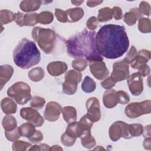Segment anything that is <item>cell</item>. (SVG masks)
<instances>
[{"mask_svg": "<svg viewBox=\"0 0 151 151\" xmlns=\"http://www.w3.org/2000/svg\"><path fill=\"white\" fill-rule=\"evenodd\" d=\"M95 45L99 54L106 58L116 59L122 57L129 46L124 27L115 24L101 27L96 34Z\"/></svg>", "mask_w": 151, "mask_h": 151, "instance_id": "1", "label": "cell"}, {"mask_svg": "<svg viewBox=\"0 0 151 151\" xmlns=\"http://www.w3.org/2000/svg\"><path fill=\"white\" fill-rule=\"evenodd\" d=\"M95 31L84 29L65 41L67 52L75 58H86L88 61L103 60L95 45Z\"/></svg>", "mask_w": 151, "mask_h": 151, "instance_id": "2", "label": "cell"}, {"mask_svg": "<svg viewBox=\"0 0 151 151\" xmlns=\"http://www.w3.org/2000/svg\"><path fill=\"white\" fill-rule=\"evenodd\" d=\"M40 60V52L36 44L26 38L22 39L13 51L14 62L22 69H28L37 65Z\"/></svg>", "mask_w": 151, "mask_h": 151, "instance_id": "3", "label": "cell"}, {"mask_svg": "<svg viewBox=\"0 0 151 151\" xmlns=\"http://www.w3.org/2000/svg\"><path fill=\"white\" fill-rule=\"evenodd\" d=\"M32 37L38 42L40 48L46 54H50L54 47L56 35L52 30L39 27L32 30Z\"/></svg>", "mask_w": 151, "mask_h": 151, "instance_id": "4", "label": "cell"}, {"mask_svg": "<svg viewBox=\"0 0 151 151\" xmlns=\"http://www.w3.org/2000/svg\"><path fill=\"white\" fill-rule=\"evenodd\" d=\"M7 94L21 105L26 104L31 99V88L27 83L22 81L17 82L9 87Z\"/></svg>", "mask_w": 151, "mask_h": 151, "instance_id": "5", "label": "cell"}, {"mask_svg": "<svg viewBox=\"0 0 151 151\" xmlns=\"http://www.w3.org/2000/svg\"><path fill=\"white\" fill-rule=\"evenodd\" d=\"M151 111V101L147 100L142 102H133L125 108L124 113L129 118L134 119L142 115L149 114Z\"/></svg>", "mask_w": 151, "mask_h": 151, "instance_id": "6", "label": "cell"}, {"mask_svg": "<svg viewBox=\"0 0 151 151\" xmlns=\"http://www.w3.org/2000/svg\"><path fill=\"white\" fill-rule=\"evenodd\" d=\"M109 134L110 139L116 142L121 137L129 139L131 136L129 133V124L122 121H117L113 123L109 128Z\"/></svg>", "mask_w": 151, "mask_h": 151, "instance_id": "7", "label": "cell"}, {"mask_svg": "<svg viewBox=\"0 0 151 151\" xmlns=\"http://www.w3.org/2000/svg\"><path fill=\"white\" fill-rule=\"evenodd\" d=\"M129 77V64L121 61L116 62L113 65V71L110 77L116 83L127 79Z\"/></svg>", "mask_w": 151, "mask_h": 151, "instance_id": "8", "label": "cell"}, {"mask_svg": "<svg viewBox=\"0 0 151 151\" xmlns=\"http://www.w3.org/2000/svg\"><path fill=\"white\" fill-rule=\"evenodd\" d=\"M20 116L22 119L36 127L41 126L44 122V119L38 111L30 107L22 108L20 110Z\"/></svg>", "mask_w": 151, "mask_h": 151, "instance_id": "9", "label": "cell"}, {"mask_svg": "<svg viewBox=\"0 0 151 151\" xmlns=\"http://www.w3.org/2000/svg\"><path fill=\"white\" fill-rule=\"evenodd\" d=\"M89 67L93 76L99 80H102L109 76V70L103 60L90 61Z\"/></svg>", "mask_w": 151, "mask_h": 151, "instance_id": "10", "label": "cell"}, {"mask_svg": "<svg viewBox=\"0 0 151 151\" xmlns=\"http://www.w3.org/2000/svg\"><path fill=\"white\" fill-rule=\"evenodd\" d=\"M87 113L86 114L93 123L98 122L101 118L100 103L99 100L94 97L89 98L86 101Z\"/></svg>", "mask_w": 151, "mask_h": 151, "instance_id": "11", "label": "cell"}, {"mask_svg": "<svg viewBox=\"0 0 151 151\" xmlns=\"http://www.w3.org/2000/svg\"><path fill=\"white\" fill-rule=\"evenodd\" d=\"M127 83L131 93L133 96H139L143 90V79L138 73H134L127 78Z\"/></svg>", "mask_w": 151, "mask_h": 151, "instance_id": "12", "label": "cell"}, {"mask_svg": "<svg viewBox=\"0 0 151 151\" xmlns=\"http://www.w3.org/2000/svg\"><path fill=\"white\" fill-rule=\"evenodd\" d=\"M61 112L62 108L60 104L55 101H50L46 105L44 117L49 122H55L58 119Z\"/></svg>", "mask_w": 151, "mask_h": 151, "instance_id": "13", "label": "cell"}, {"mask_svg": "<svg viewBox=\"0 0 151 151\" xmlns=\"http://www.w3.org/2000/svg\"><path fill=\"white\" fill-rule=\"evenodd\" d=\"M37 13L23 14L18 12L15 14V21L19 27L34 26L37 23Z\"/></svg>", "mask_w": 151, "mask_h": 151, "instance_id": "14", "label": "cell"}, {"mask_svg": "<svg viewBox=\"0 0 151 151\" xmlns=\"http://www.w3.org/2000/svg\"><path fill=\"white\" fill-rule=\"evenodd\" d=\"M150 52L149 50H141L137 52V54L133 60V61L130 63L132 68L134 69L139 70L143 67L147 65V63L150 59Z\"/></svg>", "mask_w": 151, "mask_h": 151, "instance_id": "15", "label": "cell"}, {"mask_svg": "<svg viewBox=\"0 0 151 151\" xmlns=\"http://www.w3.org/2000/svg\"><path fill=\"white\" fill-rule=\"evenodd\" d=\"M103 102L106 107L111 109L119 103L117 91L114 89L106 90L103 96Z\"/></svg>", "mask_w": 151, "mask_h": 151, "instance_id": "16", "label": "cell"}, {"mask_svg": "<svg viewBox=\"0 0 151 151\" xmlns=\"http://www.w3.org/2000/svg\"><path fill=\"white\" fill-rule=\"evenodd\" d=\"M47 69L52 76H58L66 71L67 65L63 61H52L48 64Z\"/></svg>", "mask_w": 151, "mask_h": 151, "instance_id": "17", "label": "cell"}, {"mask_svg": "<svg viewBox=\"0 0 151 151\" xmlns=\"http://www.w3.org/2000/svg\"><path fill=\"white\" fill-rule=\"evenodd\" d=\"M14 73V68L10 65H2L0 67V86L1 90L9 80Z\"/></svg>", "mask_w": 151, "mask_h": 151, "instance_id": "18", "label": "cell"}, {"mask_svg": "<svg viewBox=\"0 0 151 151\" xmlns=\"http://www.w3.org/2000/svg\"><path fill=\"white\" fill-rule=\"evenodd\" d=\"M142 14L140 12L139 8H133L124 15V21L127 25L131 26L134 25L137 19L142 18Z\"/></svg>", "mask_w": 151, "mask_h": 151, "instance_id": "19", "label": "cell"}, {"mask_svg": "<svg viewBox=\"0 0 151 151\" xmlns=\"http://www.w3.org/2000/svg\"><path fill=\"white\" fill-rule=\"evenodd\" d=\"M1 106L2 111L6 114L15 113L17 109V104L14 100L8 97L4 98L1 100Z\"/></svg>", "mask_w": 151, "mask_h": 151, "instance_id": "20", "label": "cell"}, {"mask_svg": "<svg viewBox=\"0 0 151 151\" xmlns=\"http://www.w3.org/2000/svg\"><path fill=\"white\" fill-rule=\"evenodd\" d=\"M68 22H75L82 18L84 15V11L81 8H70L65 11Z\"/></svg>", "mask_w": 151, "mask_h": 151, "instance_id": "21", "label": "cell"}, {"mask_svg": "<svg viewBox=\"0 0 151 151\" xmlns=\"http://www.w3.org/2000/svg\"><path fill=\"white\" fill-rule=\"evenodd\" d=\"M41 1H22L19 5L20 9L24 12H31L37 10L41 6Z\"/></svg>", "mask_w": 151, "mask_h": 151, "instance_id": "22", "label": "cell"}, {"mask_svg": "<svg viewBox=\"0 0 151 151\" xmlns=\"http://www.w3.org/2000/svg\"><path fill=\"white\" fill-rule=\"evenodd\" d=\"M62 114L64 120L68 124L77 120L76 109L73 106H65L62 109Z\"/></svg>", "mask_w": 151, "mask_h": 151, "instance_id": "23", "label": "cell"}, {"mask_svg": "<svg viewBox=\"0 0 151 151\" xmlns=\"http://www.w3.org/2000/svg\"><path fill=\"white\" fill-rule=\"evenodd\" d=\"M65 82L73 84H78L82 79V74L77 70H71L65 74Z\"/></svg>", "mask_w": 151, "mask_h": 151, "instance_id": "24", "label": "cell"}, {"mask_svg": "<svg viewBox=\"0 0 151 151\" xmlns=\"http://www.w3.org/2000/svg\"><path fill=\"white\" fill-rule=\"evenodd\" d=\"M18 132L20 136L28 139L31 137L36 132L35 126L30 123H25L18 127Z\"/></svg>", "mask_w": 151, "mask_h": 151, "instance_id": "25", "label": "cell"}, {"mask_svg": "<svg viewBox=\"0 0 151 151\" xmlns=\"http://www.w3.org/2000/svg\"><path fill=\"white\" fill-rule=\"evenodd\" d=\"M2 126L5 131H11L17 127V122L15 118L11 115L5 116L2 120Z\"/></svg>", "mask_w": 151, "mask_h": 151, "instance_id": "26", "label": "cell"}, {"mask_svg": "<svg viewBox=\"0 0 151 151\" xmlns=\"http://www.w3.org/2000/svg\"><path fill=\"white\" fill-rule=\"evenodd\" d=\"M96 88V82L90 77L86 76L81 84V88L85 93H90L95 90Z\"/></svg>", "mask_w": 151, "mask_h": 151, "instance_id": "27", "label": "cell"}, {"mask_svg": "<svg viewBox=\"0 0 151 151\" xmlns=\"http://www.w3.org/2000/svg\"><path fill=\"white\" fill-rule=\"evenodd\" d=\"M113 18L112 9L109 7H105L99 11L97 20L99 22H106Z\"/></svg>", "mask_w": 151, "mask_h": 151, "instance_id": "28", "label": "cell"}, {"mask_svg": "<svg viewBox=\"0 0 151 151\" xmlns=\"http://www.w3.org/2000/svg\"><path fill=\"white\" fill-rule=\"evenodd\" d=\"M28 77L32 81H40L44 77V70L41 67H35L29 71Z\"/></svg>", "mask_w": 151, "mask_h": 151, "instance_id": "29", "label": "cell"}, {"mask_svg": "<svg viewBox=\"0 0 151 151\" xmlns=\"http://www.w3.org/2000/svg\"><path fill=\"white\" fill-rule=\"evenodd\" d=\"M81 144L82 145L87 149H91L96 144V142L95 139L91 136V132H88L84 134L81 137Z\"/></svg>", "mask_w": 151, "mask_h": 151, "instance_id": "30", "label": "cell"}, {"mask_svg": "<svg viewBox=\"0 0 151 151\" xmlns=\"http://www.w3.org/2000/svg\"><path fill=\"white\" fill-rule=\"evenodd\" d=\"M54 19L53 14L50 11H43L37 15V22L42 24H49Z\"/></svg>", "mask_w": 151, "mask_h": 151, "instance_id": "31", "label": "cell"}, {"mask_svg": "<svg viewBox=\"0 0 151 151\" xmlns=\"http://www.w3.org/2000/svg\"><path fill=\"white\" fill-rule=\"evenodd\" d=\"M15 21V14L8 9L1 10V24H7Z\"/></svg>", "mask_w": 151, "mask_h": 151, "instance_id": "32", "label": "cell"}, {"mask_svg": "<svg viewBox=\"0 0 151 151\" xmlns=\"http://www.w3.org/2000/svg\"><path fill=\"white\" fill-rule=\"evenodd\" d=\"M138 29L142 33H149L151 31L150 21L147 18H140L139 19Z\"/></svg>", "mask_w": 151, "mask_h": 151, "instance_id": "33", "label": "cell"}, {"mask_svg": "<svg viewBox=\"0 0 151 151\" xmlns=\"http://www.w3.org/2000/svg\"><path fill=\"white\" fill-rule=\"evenodd\" d=\"M143 132V127L139 123L129 124V133L131 137L140 136Z\"/></svg>", "mask_w": 151, "mask_h": 151, "instance_id": "34", "label": "cell"}, {"mask_svg": "<svg viewBox=\"0 0 151 151\" xmlns=\"http://www.w3.org/2000/svg\"><path fill=\"white\" fill-rule=\"evenodd\" d=\"M45 103V100L44 98L40 96H34L31 99L30 105L32 108L35 109H41Z\"/></svg>", "mask_w": 151, "mask_h": 151, "instance_id": "35", "label": "cell"}, {"mask_svg": "<svg viewBox=\"0 0 151 151\" xmlns=\"http://www.w3.org/2000/svg\"><path fill=\"white\" fill-rule=\"evenodd\" d=\"M31 146V144L22 140H15L12 144V150L14 151H25Z\"/></svg>", "mask_w": 151, "mask_h": 151, "instance_id": "36", "label": "cell"}, {"mask_svg": "<svg viewBox=\"0 0 151 151\" xmlns=\"http://www.w3.org/2000/svg\"><path fill=\"white\" fill-rule=\"evenodd\" d=\"M87 63L84 58H76L72 62V67L78 71H83L87 67Z\"/></svg>", "mask_w": 151, "mask_h": 151, "instance_id": "37", "label": "cell"}, {"mask_svg": "<svg viewBox=\"0 0 151 151\" xmlns=\"http://www.w3.org/2000/svg\"><path fill=\"white\" fill-rule=\"evenodd\" d=\"M61 142L63 145L70 147L73 146L76 140V137H74L68 134L67 132H65L61 136Z\"/></svg>", "mask_w": 151, "mask_h": 151, "instance_id": "38", "label": "cell"}, {"mask_svg": "<svg viewBox=\"0 0 151 151\" xmlns=\"http://www.w3.org/2000/svg\"><path fill=\"white\" fill-rule=\"evenodd\" d=\"M63 90L65 94L73 95L77 90V84H73L64 81L63 84Z\"/></svg>", "mask_w": 151, "mask_h": 151, "instance_id": "39", "label": "cell"}, {"mask_svg": "<svg viewBox=\"0 0 151 151\" xmlns=\"http://www.w3.org/2000/svg\"><path fill=\"white\" fill-rule=\"evenodd\" d=\"M5 135L6 138L11 142L17 140L21 136L18 132V127H16L14 130L11 131H5Z\"/></svg>", "mask_w": 151, "mask_h": 151, "instance_id": "40", "label": "cell"}, {"mask_svg": "<svg viewBox=\"0 0 151 151\" xmlns=\"http://www.w3.org/2000/svg\"><path fill=\"white\" fill-rule=\"evenodd\" d=\"M137 50L134 46H132L129 51L126 54L125 58H124L123 61L127 63V64H130L133 60L134 59L136 54H137Z\"/></svg>", "mask_w": 151, "mask_h": 151, "instance_id": "41", "label": "cell"}, {"mask_svg": "<svg viewBox=\"0 0 151 151\" xmlns=\"http://www.w3.org/2000/svg\"><path fill=\"white\" fill-rule=\"evenodd\" d=\"M55 15L58 21L61 22H68L67 15L65 11L56 8L55 9Z\"/></svg>", "mask_w": 151, "mask_h": 151, "instance_id": "42", "label": "cell"}, {"mask_svg": "<svg viewBox=\"0 0 151 151\" xmlns=\"http://www.w3.org/2000/svg\"><path fill=\"white\" fill-rule=\"evenodd\" d=\"M118 96L119 103L122 104H127L130 101V97L129 95L124 91H117Z\"/></svg>", "mask_w": 151, "mask_h": 151, "instance_id": "43", "label": "cell"}, {"mask_svg": "<svg viewBox=\"0 0 151 151\" xmlns=\"http://www.w3.org/2000/svg\"><path fill=\"white\" fill-rule=\"evenodd\" d=\"M139 11L140 12L143 14L147 16L150 15V6L149 4L146 1H142L140 3L139 5Z\"/></svg>", "mask_w": 151, "mask_h": 151, "instance_id": "44", "label": "cell"}, {"mask_svg": "<svg viewBox=\"0 0 151 151\" xmlns=\"http://www.w3.org/2000/svg\"><path fill=\"white\" fill-rule=\"evenodd\" d=\"M116 82L113 81V80L110 77H108L106 79H105L104 81L101 82V86L103 88L109 90L111 89L113 87H114L116 84Z\"/></svg>", "mask_w": 151, "mask_h": 151, "instance_id": "45", "label": "cell"}, {"mask_svg": "<svg viewBox=\"0 0 151 151\" xmlns=\"http://www.w3.org/2000/svg\"><path fill=\"white\" fill-rule=\"evenodd\" d=\"M98 20L95 17H90L86 22V26L90 30H94L97 28Z\"/></svg>", "mask_w": 151, "mask_h": 151, "instance_id": "46", "label": "cell"}, {"mask_svg": "<svg viewBox=\"0 0 151 151\" xmlns=\"http://www.w3.org/2000/svg\"><path fill=\"white\" fill-rule=\"evenodd\" d=\"M43 139L42 133L40 130H36L35 133L28 139V140L33 143L40 142Z\"/></svg>", "mask_w": 151, "mask_h": 151, "instance_id": "47", "label": "cell"}, {"mask_svg": "<svg viewBox=\"0 0 151 151\" xmlns=\"http://www.w3.org/2000/svg\"><path fill=\"white\" fill-rule=\"evenodd\" d=\"M113 17L116 20H120L123 17L122 9L119 6H114L112 9Z\"/></svg>", "mask_w": 151, "mask_h": 151, "instance_id": "48", "label": "cell"}, {"mask_svg": "<svg viewBox=\"0 0 151 151\" xmlns=\"http://www.w3.org/2000/svg\"><path fill=\"white\" fill-rule=\"evenodd\" d=\"M139 71L137 72L142 77H146L148 76L150 73V68L147 65L143 67L142 68L138 70Z\"/></svg>", "mask_w": 151, "mask_h": 151, "instance_id": "49", "label": "cell"}, {"mask_svg": "<svg viewBox=\"0 0 151 151\" xmlns=\"http://www.w3.org/2000/svg\"><path fill=\"white\" fill-rule=\"evenodd\" d=\"M143 145L145 149L150 150V149H151V138H150V137H145V139L143 141Z\"/></svg>", "mask_w": 151, "mask_h": 151, "instance_id": "50", "label": "cell"}, {"mask_svg": "<svg viewBox=\"0 0 151 151\" xmlns=\"http://www.w3.org/2000/svg\"><path fill=\"white\" fill-rule=\"evenodd\" d=\"M103 1H87V5L89 7H94L101 4Z\"/></svg>", "mask_w": 151, "mask_h": 151, "instance_id": "51", "label": "cell"}, {"mask_svg": "<svg viewBox=\"0 0 151 151\" xmlns=\"http://www.w3.org/2000/svg\"><path fill=\"white\" fill-rule=\"evenodd\" d=\"M143 136L145 137H150V125L149 124L143 129Z\"/></svg>", "mask_w": 151, "mask_h": 151, "instance_id": "52", "label": "cell"}, {"mask_svg": "<svg viewBox=\"0 0 151 151\" xmlns=\"http://www.w3.org/2000/svg\"><path fill=\"white\" fill-rule=\"evenodd\" d=\"M38 150H50V146L47 144H41L40 145H38Z\"/></svg>", "mask_w": 151, "mask_h": 151, "instance_id": "53", "label": "cell"}, {"mask_svg": "<svg viewBox=\"0 0 151 151\" xmlns=\"http://www.w3.org/2000/svg\"><path fill=\"white\" fill-rule=\"evenodd\" d=\"M50 150H63V149L58 145H54L50 149Z\"/></svg>", "mask_w": 151, "mask_h": 151, "instance_id": "54", "label": "cell"}, {"mask_svg": "<svg viewBox=\"0 0 151 151\" xmlns=\"http://www.w3.org/2000/svg\"><path fill=\"white\" fill-rule=\"evenodd\" d=\"M84 1H71V3L73 4H74V5H77V6H78L80 5H81Z\"/></svg>", "mask_w": 151, "mask_h": 151, "instance_id": "55", "label": "cell"}]
</instances>
